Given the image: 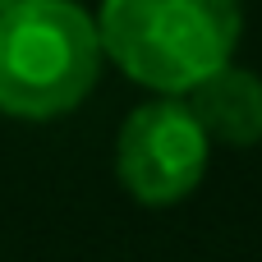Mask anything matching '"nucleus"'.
I'll use <instances>...</instances> for the list:
<instances>
[{
	"instance_id": "4",
	"label": "nucleus",
	"mask_w": 262,
	"mask_h": 262,
	"mask_svg": "<svg viewBox=\"0 0 262 262\" xmlns=\"http://www.w3.org/2000/svg\"><path fill=\"white\" fill-rule=\"evenodd\" d=\"M184 106L203 124L207 143L253 147L262 143V78L253 69L221 64L184 92Z\"/></svg>"
},
{
	"instance_id": "3",
	"label": "nucleus",
	"mask_w": 262,
	"mask_h": 262,
	"mask_svg": "<svg viewBox=\"0 0 262 262\" xmlns=\"http://www.w3.org/2000/svg\"><path fill=\"white\" fill-rule=\"evenodd\" d=\"M207 134L193 120V111L184 101H147L138 106L115 143V170L120 184L147 203V207H170L180 198H189L207 170Z\"/></svg>"
},
{
	"instance_id": "5",
	"label": "nucleus",
	"mask_w": 262,
	"mask_h": 262,
	"mask_svg": "<svg viewBox=\"0 0 262 262\" xmlns=\"http://www.w3.org/2000/svg\"><path fill=\"white\" fill-rule=\"evenodd\" d=\"M14 5H18V0H0V14H5V9H14Z\"/></svg>"
},
{
	"instance_id": "2",
	"label": "nucleus",
	"mask_w": 262,
	"mask_h": 262,
	"mask_svg": "<svg viewBox=\"0 0 262 262\" xmlns=\"http://www.w3.org/2000/svg\"><path fill=\"white\" fill-rule=\"evenodd\" d=\"M101 74V37L74 0H18L0 14V111L51 120L74 111Z\"/></svg>"
},
{
	"instance_id": "1",
	"label": "nucleus",
	"mask_w": 262,
	"mask_h": 262,
	"mask_svg": "<svg viewBox=\"0 0 262 262\" xmlns=\"http://www.w3.org/2000/svg\"><path fill=\"white\" fill-rule=\"evenodd\" d=\"M239 0H101V51L143 88L189 92L239 46Z\"/></svg>"
}]
</instances>
